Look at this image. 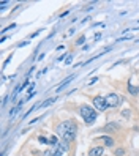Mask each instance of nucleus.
<instances>
[{
  "mask_svg": "<svg viewBox=\"0 0 139 156\" xmlns=\"http://www.w3.org/2000/svg\"><path fill=\"white\" fill-rule=\"evenodd\" d=\"M43 156H59V154H57V151H55V150L52 148V147H51L49 150H46V151L43 153Z\"/></svg>",
  "mask_w": 139,
  "mask_h": 156,
  "instance_id": "nucleus-10",
  "label": "nucleus"
},
{
  "mask_svg": "<svg viewBox=\"0 0 139 156\" xmlns=\"http://www.w3.org/2000/svg\"><path fill=\"white\" fill-rule=\"evenodd\" d=\"M97 80H98V77H93V79H90V82H89V85H92V84H95Z\"/></svg>",
  "mask_w": 139,
  "mask_h": 156,
  "instance_id": "nucleus-18",
  "label": "nucleus"
},
{
  "mask_svg": "<svg viewBox=\"0 0 139 156\" xmlns=\"http://www.w3.org/2000/svg\"><path fill=\"white\" fill-rule=\"evenodd\" d=\"M106 101H108L109 107H119L120 104H122V98H120V95H117V93H109L106 96Z\"/></svg>",
  "mask_w": 139,
  "mask_h": 156,
  "instance_id": "nucleus-4",
  "label": "nucleus"
},
{
  "mask_svg": "<svg viewBox=\"0 0 139 156\" xmlns=\"http://www.w3.org/2000/svg\"><path fill=\"white\" fill-rule=\"evenodd\" d=\"M73 79H75V74H73V76H68V77H67V79H65V80H63V82H62V84H60V85H59L57 88H55V90H57V91H60V90H62L63 87H67V85L70 84V80H73Z\"/></svg>",
  "mask_w": 139,
  "mask_h": 156,
  "instance_id": "nucleus-9",
  "label": "nucleus"
},
{
  "mask_svg": "<svg viewBox=\"0 0 139 156\" xmlns=\"http://www.w3.org/2000/svg\"><path fill=\"white\" fill-rule=\"evenodd\" d=\"M27 85H29V80H25V82H24V84H22V85L19 87V90H24V88H25Z\"/></svg>",
  "mask_w": 139,
  "mask_h": 156,
  "instance_id": "nucleus-17",
  "label": "nucleus"
},
{
  "mask_svg": "<svg viewBox=\"0 0 139 156\" xmlns=\"http://www.w3.org/2000/svg\"><path fill=\"white\" fill-rule=\"evenodd\" d=\"M95 140L100 142V144H103L104 147H112V145L115 144L114 139H112V137H109V136H100V137H97Z\"/></svg>",
  "mask_w": 139,
  "mask_h": 156,
  "instance_id": "nucleus-5",
  "label": "nucleus"
},
{
  "mask_svg": "<svg viewBox=\"0 0 139 156\" xmlns=\"http://www.w3.org/2000/svg\"><path fill=\"white\" fill-rule=\"evenodd\" d=\"M104 131H106V133H117V131H120V126H119L117 123H114V122H109V123L104 126Z\"/></svg>",
  "mask_w": 139,
  "mask_h": 156,
  "instance_id": "nucleus-6",
  "label": "nucleus"
},
{
  "mask_svg": "<svg viewBox=\"0 0 139 156\" xmlns=\"http://www.w3.org/2000/svg\"><path fill=\"white\" fill-rule=\"evenodd\" d=\"M38 35H40V32H35V33H32V35H30V38H36Z\"/></svg>",
  "mask_w": 139,
  "mask_h": 156,
  "instance_id": "nucleus-20",
  "label": "nucleus"
},
{
  "mask_svg": "<svg viewBox=\"0 0 139 156\" xmlns=\"http://www.w3.org/2000/svg\"><path fill=\"white\" fill-rule=\"evenodd\" d=\"M76 133H78V123L75 120H65L55 126V134L68 144L76 139Z\"/></svg>",
  "mask_w": 139,
  "mask_h": 156,
  "instance_id": "nucleus-1",
  "label": "nucleus"
},
{
  "mask_svg": "<svg viewBox=\"0 0 139 156\" xmlns=\"http://www.w3.org/2000/svg\"><path fill=\"white\" fill-rule=\"evenodd\" d=\"M79 114H81L82 118H84L86 125H93L95 120H97V112L93 111V107H90V106H87V104L79 107Z\"/></svg>",
  "mask_w": 139,
  "mask_h": 156,
  "instance_id": "nucleus-2",
  "label": "nucleus"
},
{
  "mask_svg": "<svg viewBox=\"0 0 139 156\" xmlns=\"http://www.w3.org/2000/svg\"><path fill=\"white\" fill-rule=\"evenodd\" d=\"M122 117H123V118H130V111H128V109L122 112Z\"/></svg>",
  "mask_w": 139,
  "mask_h": 156,
  "instance_id": "nucleus-15",
  "label": "nucleus"
},
{
  "mask_svg": "<svg viewBox=\"0 0 139 156\" xmlns=\"http://www.w3.org/2000/svg\"><path fill=\"white\" fill-rule=\"evenodd\" d=\"M27 44H29V41H22V43H19L17 46H19V48H22V46H27Z\"/></svg>",
  "mask_w": 139,
  "mask_h": 156,
  "instance_id": "nucleus-19",
  "label": "nucleus"
},
{
  "mask_svg": "<svg viewBox=\"0 0 139 156\" xmlns=\"http://www.w3.org/2000/svg\"><path fill=\"white\" fill-rule=\"evenodd\" d=\"M40 142H43V144H49V139H46V137H40Z\"/></svg>",
  "mask_w": 139,
  "mask_h": 156,
  "instance_id": "nucleus-16",
  "label": "nucleus"
},
{
  "mask_svg": "<svg viewBox=\"0 0 139 156\" xmlns=\"http://www.w3.org/2000/svg\"><path fill=\"white\" fill-rule=\"evenodd\" d=\"M103 151H104V148L98 145V147H93V148H90L89 156H103Z\"/></svg>",
  "mask_w": 139,
  "mask_h": 156,
  "instance_id": "nucleus-7",
  "label": "nucleus"
},
{
  "mask_svg": "<svg viewBox=\"0 0 139 156\" xmlns=\"http://www.w3.org/2000/svg\"><path fill=\"white\" fill-rule=\"evenodd\" d=\"M49 144H51L52 147H55V145L59 144V139H57L55 136H51V137H49Z\"/></svg>",
  "mask_w": 139,
  "mask_h": 156,
  "instance_id": "nucleus-11",
  "label": "nucleus"
},
{
  "mask_svg": "<svg viewBox=\"0 0 139 156\" xmlns=\"http://www.w3.org/2000/svg\"><path fill=\"white\" fill-rule=\"evenodd\" d=\"M114 154H115V156H125V148H117V150L114 151Z\"/></svg>",
  "mask_w": 139,
  "mask_h": 156,
  "instance_id": "nucleus-13",
  "label": "nucleus"
},
{
  "mask_svg": "<svg viewBox=\"0 0 139 156\" xmlns=\"http://www.w3.org/2000/svg\"><path fill=\"white\" fill-rule=\"evenodd\" d=\"M84 41H86V36L82 35V36H79V38L76 40V44H82V43H84Z\"/></svg>",
  "mask_w": 139,
  "mask_h": 156,
  "instance_id": "nucleus-14",
  "label": "nucleus"
},
{
  "mask_svg": "<svg viewBox=\"0 0 139 156\" xmlns=\"http://www.w3.org/2000/svg\"><path fill=\"white\" fill-rule=\"evenodd\" d=\"M93 107L97 109L98 112H104L106 109L109 107L106 98H104V96H95V98H93Z\"/></svg>",
  "mask_w": 139,
  "mask_h": 156,
  "instance_id": "nucleus-3",
  "label": "nucleus"
},
{
  "mask_svg": "<svg viewBox=\"0 0 139 156\" xmlns=\"http://www.w3.org/2000/svg\"><path fill=\"white\" fill-rule=\"evenodd\" d=\"M54 101H55V98H52V99H46L44 103H41V104H40V107H46V106H49V104H52V103H54Z\"/></svg>",
  "mask_w": 139,
  "mask_h": 156,
  "instance_id": "nucleus-12",
  "label": "nucleus"
},
{
  "mask_svg": "<svg viewBox=\"0 0 139 156\" xmlns=\"http://www.w3.org/2000/svg\"><path fill=\"white\" fill-rule=\"evenodd\" d=\"M128 93L133 95V96H137V95H139V87L133 85L131 82H128Z\"/></svg>",
  "mask_w": 139,
  "mask_h": 156,
  "instance_id": "nucleus-8",
  "label": "nucleus"
}]
</instances>
